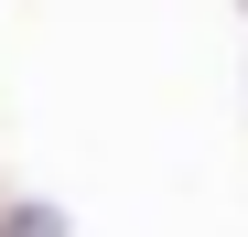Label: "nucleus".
Instances as JSON below:
<instances>
[{
  "label": "nucleus",
  "instance_id": "1",
  "mask_svg": "<svg viewBox=\"0 0 248 237\" xmlns=\"http://www.w3.org/2000/svg\"><path fill=\"white\" fill-rule=\"evenodd\" d=\"M11 237H65V226H54L44 205H32V216H11Z\"/></svg>",
  "mask_w": 248,
  "mask_h": 237
}]
</instances>
